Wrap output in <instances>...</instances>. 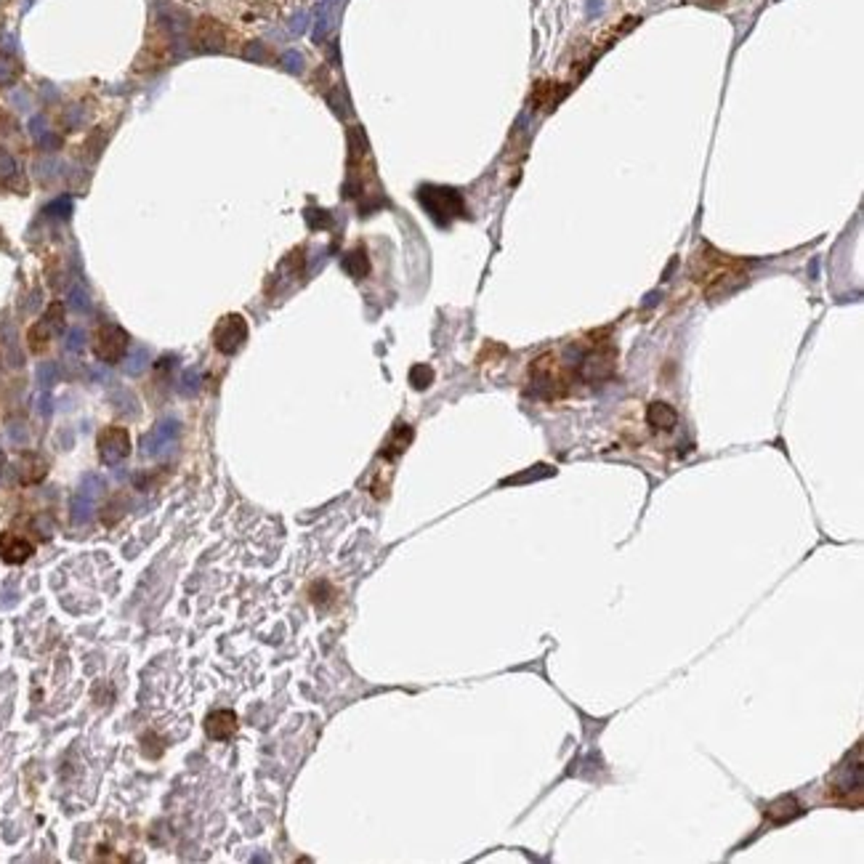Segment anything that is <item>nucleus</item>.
I'll use <instances>...</instances> for the list:
<instances>
[{"label":"nucleus","mask_w":864,"mask_h":864,"mask_svg":"<svg viewBox=\"0 0 864 864\" xmlns=\"http://www.w3.org/2000/svg\"><path fill=\"white\" fill-rule=\"evenodd\" d=\"M689 272L694 282L702 288V293L713 298V295L731 293L734 288H740L747 279V263L724 256L710 245H699V250L694 253L689 263Z\"/></svg>","instance_id":"1"},{"label":"nucleus","mask_w":864,"mask_h":864,"mask_svg":"<svg viewBox=\"0 0 864 864\" xmlns=\"http://www.w3.org/2000/svg\"><path fill=\"white\" fill-rule=\"evenodd\" d=\"M417 200L426 213H431V218L436 224L447 226L449 221L466 216V203H463V194L449 187H423L417 191Z\"/></svg>","instance_id":"2"},{"label":"nucleus","mask_w":864,"mask_h":864,"mask_svg":"<svg viewBox=\"0 0 864 864\" xmlns=\"http://www.w3.org/2000/svg\"><path fill=\"white\" fill-rule=\"evenodd\" d=\"M128 351V332L120 325H102L93 332V354L104 364H118Z\"/></svg>","instance_id":"3"},{"label":"nucleus","mask_w":864,"mask_h":864,"mask_svg":"<svg viewBox=\"0 0 864 864\" xmlns=\"http://www.w3.org/2000/svg\"><path fill=\"white\" fill-rule=\"evenodd\" d=\"M247 341V322L242 319L240 314H226L221 317V322L216 325L213 330V344L216 348L226 354V357H232V354H237L242 346Z\"/></svg>","instance_id":"4"},{"label":"nucleus","mask_w":864,"mask_h":864,"mask_svg":"<svg viewBox=\"0 0 864 864\" xmlns=\"http://www.w3.org/2000/svg\"><path fill=\"white\" fill-rule=\"evenodd\" d=\"M62 325H64V306L62 303H51L48 311H46V317L40 322H35L30 332H27V344H30L35 354H43L48 348L53 330H62Z\"/></svg>","instance_id":"5"},{"label":"nucleus","mask_w":864,"mask_h":864,"mask_svg":"<svg viewBox=\"0 0 864 864\" xmlns=\"http://www.w3.org/2000/svg\"><path fill=\"white\" fill-rule=\"evenodd\" d=\"M131 455V436L120 426H109L99 433V458L106 466H115Z\"/></svg>","instance_id":"6"},{"label":"nucleus","mask_w":864,"mask_h":864,"mask_svg":"<svg viewBox=\"0 0 864 864\" xmlns=\"http://www.w3.org/2000/svg\"><path fill=\"white\" fill-rule=\"evenodd\" d=\"M99 492H102V482L99 479H86V484L77 489V495L72 500V521L75 524L91 521L93 511H96V495Z\"/></svg>","instance_id":"7"},{"label":"nucleus","mask_w":864,"mask_h":864,"mask_svg":"<svg viewBox=\"0 0 864 864\" xmlns=\"http://www.w3.org/2000/svg\"><path fill=\"white\" fill-rule=\"evenodd\" d=\"M237 731V715H234V710H213L210 715L205 718V734L210 740H229L232 734Z\"/></svg>","instance_id":"8"},{"label":"nucleus","mask_w":864,"mask_h":864,"mask_svg":"<svg viewBox=\"0 0 864 864\" xmlns=\"http://www.w3.org/2000/svg\"><path fill=\"white\" fill-rule=\"evenodd\" d=\"M32 543H27L24 537L14 535V532L0 535V558L6 564H24L32 556Z\"/></svg>","instance_id":"9"},{"label":"nucleus","mask_w":864,"mask_h":864,"mask_svg":"<svg viewBox=\"0 0 864 864\" xmlns=\"http://www.w3.org/2000/svg\"><path fill=\"white\" fill-rule=\"evenodd\" d=\"M803 814V806L795 800L793 795H782L777 800H771L766 809H763V816L769 819V822H774V825H785V822H790L795 816H800Z\"/></svg>","instance_id":"10"},{"label":"nucleus","mask_w":864,"mask_h":864,"mask_svg":"<svg viewBox=\"0 0 864 864\" xmlns=\"http://www.w3.org/2000/svg\"><path fill=\"white\" fill-rule=\"evenodd\" d=\"M646 423L657 431H673L678 426V413L668 402H652L646 407Z\"/></svg>","instance_id":"11"},{"label":"nucleus","mask_w":864,"mask_h":864,"mask_svg":"<svg viewBox=\"0 0 864 864\" xmlns=\"http://www.w3.org/2000/svg\"><path fill=\"white\" fill-rule=\"evenodd\" d=\"M410 442H413V429H410V426H404V423H399L397 429L391 431V436L386 439V444H383V449H380V458H386V460H397L399 455L410 447Z\"/></svg>","instance_id":"12"},{"label":"nucleus","mask_w":864,"mask_h":864,"mask_svg":"<svg viewBox=\"0 0 864 864\" xmlns=\"http://www.w3.org/2000/svg\"><path fill=\"white\" fill-rule=\"evenodd\" d=\"M48 473V463L40 458V455H21L19 460V479L21 484H37L43 476Z\"/></svg>","instance_id":"13"},{"label":"nucleus","mask_w":864,"mask_h":864,"mask_svg":"<svg viewBox=\"0 0 864 864\" xmlns=\"http://www.w3.org/2000/svg\"><path fill=\"white\" fill-rule=\"evenodd\" d=\"M176 433H178L176 423H165V426H160L155 433H149V436L144 439V452H147V455H155L157 449L162 447L168 439H173Z\"/></svg>","instance_id":"14"},{"label":"nucleus","mask_w":864,"mask_h":864,"mask_svg":"<svg viewBox=\"0 0 864 864\" xmlns=\"http://www.w3.org/2000/svg\"><path fill=\"white\" fill-rule=\"evenodd\" d=\"M344 269L351 276H357V279L367 274V272H370V261H367V256H364V250H354V253H348V256L344 259Z\"/></svg>","instance_id":"15"},{"label":"nucleus","mask_w":864,"mask_h":864,"mask_svg":"<svg viewBox=\"0 0 864 864\" xmlns=\"http://www.w3.org/2000/svg\"><path fill=\"white\" fill-rule=\"evenodd\" d=\"M410 383H413V388H417V391L429 388L433 383V370L426 367V364H415L413 370H410Z\"/></svg>","instance_id":"16"}]
</instances>
